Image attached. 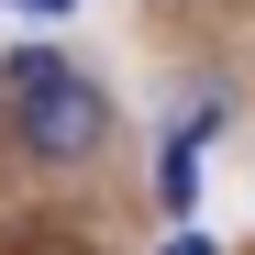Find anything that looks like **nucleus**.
<instances>
[{
  "mask_svg": "<svg viewBox=\"0 0 255 255\" xmlns=\"http://www.w3.org/2000/svg\"><path fill=\"white\" fill-rule=\"evenodd\" d=\"M166 255H211V244H200V233H166Z\"/></svg>",
  "mask_w": 255,
  "mask_h": 255,
  "instance_id": "obj_4",
  "label": "nucleus"
},
{
  "mask_svg": "<svg viewBox=\"0 0 255 255\" xmlns=\"http://www.w3.org/2000/svg\"><path fill=\"white\" fill-rule=\"evenodd\" d=\"M0 89H11V133L22 155H45V166H89L111 144V89L78 56L56 45H22V56H0Z\"/></svg>",
  "mask_w": 255,
  "mask_h": 255,
  "instance_id": "obj_1",
  "label": "nucleus"
},
{
  "mask_svg": "<svg viewBox=\"0 0 255 255\" xmlns=\"http://www.w3.org/2000/svg\"><path fill=\"white\" fill-rule=\"evenodd\" d=\"M11 11H33V22H56V11H67V0H11Z\"/></svg>",
  "mask_w": 255,
  "mask_h": 255,
  "instance_id": "obj_3",
  "label": "nucleus"
},
{
  "mask_svg": "<svg viewBox=\"0 0 255 255\" xmlns=\"http://www.w3.org/2000/svg\"><path fill=\"white\" fill-rule=\"evenodd\" d=\"M155 200H166V211H189V200H200V144L166 133V155H155Z\"/></svg>",
  "mask_w": 255,
  "mask_h": 255,
  "instance_id": "obj_2",
  "label": "nucleus"
}]
</instances>
